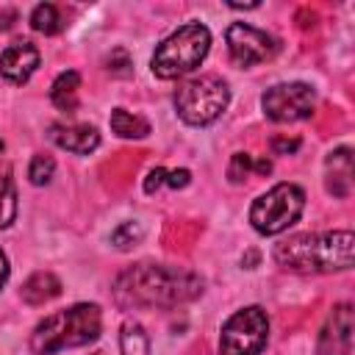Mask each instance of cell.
Returning <instances> with one entry per match:
<instances>
[{"label": "cell", "mask_w": 355, "mask_h": 355, "mask_svg": "<svg viewBox=\"0 0 355 355\" xmlns=\"http://www.w3.org/2000/svg\"><path fill=\"white\" fill-rule=\"evenodd\" d=\"M305 208V191L294 183H277L266 194H261L250 208V222L258 233L275 236L291 227Z\"/></svg>", "instance_id": "8992f818"}, {"label": "cell", "mask_w": 355, "mask_h": 355, "mask_svg": "<svg viewBox=\"0 0 355 355\" xmlns=\"http://www.w3.org/2000/svg\"><path fill=\"white\" fill-rule=\"evenodd\" d=\"M31 28L50 36V33H58L61 31V17H58V8L53 3H39L33 11H31Z\"/></svg>", "instance_id": "d6986e66"}, {"label": "cell", "mask_w": 355, "mask_h": 355, "mask_svg": "<svg viewBox=\"0 0 355 355\" xmlns=\"http://www.w3.org/2000/svg\"><path fill=\"white\" fill-rule=\"evenodd\" d=\"M53 172H55V161H53L50 155H33V161H31V166H28V178H31L33 186L50 183Z\"/></svg>", "instance_id": "44dd1931"}, {"label": "cell", "mask_w": 355, "mask_h": 355, "mask_svg": "<svg viewBox=\"0 0 355 355\" xmlns=\"http://www.w3.org/2000/svg\"><path fill=\"white\" fill-rule=\"evenodd\" d=\"M252 166H255L258 175H269V172H272V161H269V158H258Z\"/></svg>", "instance_id": "83f0119b"}, {"label": "cell", "mask_w": 355, "mask_h": 355, "mask_svg": "<svg viewBox=\"0 0 355 355\" xmlns=\"http://www.w3.org/2000/svg\"><path fill=\"white\" fill-rule=\"evenodd\" d=\"M164 180H166V169H164V166H155V169L147 175V180H144V191H147V194L158 191V189L164 186Z\"/></svg>", "instance_id": "484cf974"}, {"label": "cell", "mask_w": 355, "mask_h": 355, "mask_svg": "<svg viewBox=\"0 0 355 355\" xmlns=\"http://www.w3.org/2000/svg\"><path fill=\"white\" fill-rule=\"evenodd\" d=\"M108 122H111V130L119 139H144L150 133L147 119H141V116H136V114H130L125 108H114Z\"/></svg>", "instance_id": "2e32d148"}, {"label": "cell", "mask_w": 355, "mask_h": 355, "mask_svg": "<svg viewBox=\"0 0 355 355\" xmlns=\"http://www.w3.org/2000/svg\"><path fill=\"white\" fill-rule=\"evenodd\" d=\"M230 103V89L219 75H200L178 86L175 108L186 125H211Z\"/></svg>", "instance_id": "5b68a950"}, {"label": "cell", "mask_w": 355, "mask_h": 355, "mask_svg": "<svg viewBox=\"0 0 355 355\" xmlns=\"http://www.w3.org/2000/svg\"><path fill=\"white\" fill-rule=\"evenodd\" d=\"M269 338V319L263 308L250 305L236 311L219 336V355H258Z\"/></svg>", "instance_id": "52a82bcc"}, {"label": "cell", "mask_w": 355, "mask_h": 355, "mask_svg": "<svg viewBox=\"0 0 355 355\" xmlns=\"http://www.w3.org/2000/svg\"><path fill=\"white\" fill-rule=\"evenodd\" d=\"M202 277L191 269L166 263H136L116 277L114 294L125 308H175L197 300L202 294Z\"/></svg>", "instance_id": "6da1fadb"}, {"label": "cell", "mask_w": 355, "mask_h": 355, "mask_svg": "<svg viewBox=\"0 0 355 355\" xmlns=\"http://www.w3.org/2000/svg\"><path fill=\"white\" fill-rule=\"evenodd\" d=\"M316 94L308 83H277L272 89L263 92L261 105L263 114L272 122H297V119H308L313 111Z\"/></svg>", "instance_id": "ba28073f"}, {"label": "cell", "mask_w": 355, "mask_h": 355, "mask_svg": "<svg viewBox=\"0 0 355 355\" xmlns=\"http://www.w3.org/2000/svg\"><path fill=\"white\" fill-rule=\"evenodd\" d=\"M225 39H227L230 58H233L239 67H252V64L269 61V58L277 53V42H275L266 31H258V28L244 25V22H233V25L227 28Z\"/></svg>", "instance_id": "9c48e42d"}, {"label": "cell", "mask_w": 355, "mask_h": 355, "mask_svg": "<svg viewBox=\"0 0 355 355\" xmlns=\"http://www.w3.org/2000/svg\"><path fill=\"white\" fill-rule=\"evenodd\" d=\"M22 300L28 305H44L61 294V280L53 272H36L22 283Z\"/></svg>", "instance_id": "5bb4252c"}, {"label": "cell", "mask_w": 355, "mask_h": 355, "mask_svg": "<svg viewBox=\"0 0 355 355\" xmlns=\"http://www.w3.org/2000/svg\"><path fill=\"white\" fill-rule=\"evenodd\" d=\"M189 180H191V172L189 169H172V172H166V180L164 183L169 189H186Z\"/></svg>", "instance_id": "d4e9b609"}, {"label": "cell", "mask_w": 355, "mask_h": 355, "mask_svg": "<svg viewBox=\"0 0 355 355\" xmlns=\"http://www.w3.org/2000/svg\"><path fill=\"white\" fill-rule=\"evenodd\" d=\"M141 236H144V227H141L139 222H122V225L111 233V244H114L116 250H128V247L139 244Z\"/></svg>", "instance_id": "ffe728a7"}, {"label": "cell", "mask_w": 355, "mask_h": 355, "mask_svg": "<svg viewBox=\"0 0 355 355\" xmlns=\"http://www.w3.org/2000/svg\"><path fill=\"white\" fill-rule=\"evenodd\" d=\"M211 47V33L205 25L200 22H189L183 28H178L172 36H166L155 53H153V75L172 80L180 75H189L191 69H197L202 64V58L208 55Z\"/></svg>", "instance_id": "277c9868"}, {"label": "cell", "mask_w": 355, "mask_h": 355, "mask_svg": "<svg viewBox=\"0 0 355 355\" xmlns=\"http://www.w3.org/2000/svg\"><path fill=\"white\" fill-rule=\"evenodd\" d=\"M250 169H252V155L250 153H233L230 166H227V178L233 183H244L247 175H250Z\"/></svg>", "instance_id": "7402d4cb"}, {"label": "cell", "mask_w": 355, "mask_h": 355, "mask_svg": "<svg viewBox=\"0 0 355 355\" xmlns=\"http://www.w3.org/2000/svg\"><path fill=\"white\" fill-rule=\"evenodd\" d=\"M39 67V50L31 42L8 44L0 53V75L11 83H25Z\"/></svg>", "instance_id": "8fae6325"}, {"label": "cell", "mask_w": 355, "mask_h": 355, "mask_svg": "<svg viewBox=\"0 0 355 355\" xmlns=\"http://www.w3.org/2000/svg\"><path fill=\"white\" fill-rule=\"evenodd\" d=\"M352 327H355L352 305L349 302L336 305L322 324L316 355H349L352 352Z\"/></svg>", "instance_id": "30bf717a"}, {"label": "cell", "mask_w": 355, "mask_h": 355, "mask_svg": "<svg viewBox=\"0 0 355 355\" xmlns=\"http://www.w3.org/2000/svg\"><path fill=\"white\" fill-rule=\"evenodd\" d=\"M108 72H114V75H130V58H128V53L125 50H114L111 55H108Z\"/></svg>", "instance_id": "603a6c76"}, {"label": "cell", "mask_w": 355, "mask_h": 355, "mask_svg": "<svg viewBox=\"0 0 355 355\" xmlns=\"http://www.w3.org/2000/svg\"><path fill=\"white\" fill-rule=\"evenodd\" d=\"M50 139L61 150H69V153H78V155H89V153H94L100 147V133L92 125H64V122H55V125H50Z\"/></svg>", "instance_id": "7c38bea8"}, {"label": "cell", "mask_w": 355, "mask_h": 355, "mask_svg": "<svg viewBox=\"0 0 355 355\" xmlns=\"http://www.w3.org/2000/svg\"><path fill=\"white\" fill-rule=\"evenodd\" d=\"M103 316L94 302H78L67 311L44 316L31 333L33 355H55L69 347H86L100 338Z\"/></svg>", "instance_id": "3957f363"}, {"label": "cell", "mask_w": 355, "mask_h": 355, "mask_svg": "<svg viewBox=\"0 0 355 355\" xmlns=\"http://www.w3.org/2000/svg\"><path fill=\"white\" fill-rule=\"evenodd\" d=\"M6 280H8V258H6V252L0 250V288L6 286Z\"/></svg>", "instance_id": "4316f807"}, {"label": "cell", "mask_w": 355, "mask_h": 355, "mask_svg": "<svg viewBox=\"0 0 355 355\" xmlns=\"http://www.w3.org/2000/svg\"><path fill=\"white\" fill-rule=\"evenodd\" d=\"M0 150H3V141H0Z\"/></svg>", "instance_id": "f1b7e54d"}, {"label": "cell", "mask_w": 355, "mask_h": 355, "mask_svg": "<svg viewBox=\"0 0 355 355\" xmlns=\"http://www.w3.org/2000/svg\"><path fill=\"white\" fill-rule=\"evenodd\" d=\"M14 219H17V191H14L11 172L3 169L0 172V230L8 227Z\"/></svg>", "instance_id": "ac0fdd59"}, {"label": "cell", "mask_w": 355, "mask_h": 355, "mask_svg": "<svg viewBox=\"0 0 355 355\" xmlns=\"http://www.w3.org/2000/svg\"><path fill=\"white\" fill-rule=\"evenodd\" d=\"M78 89H80V75L75 69H67L61 72L53 86H50V100L58 111H75L78 105Z\"/></svg>", "instance_id": "9a60e30c"}, {"label": "cell", "mask_w": 355, "mask_h": 355, "mask_svg": "<svg viewBox=\"0 0 355 355\" xmlns=\"http://www.w3.org/2000/svg\"><path fill=\"white\" fill-rule=\"evenodd\" d=\"M119 349L122 355H150V338L139 322H125L119 333Z\"/></svg>", "instance_id": "e0dca14e"}, {"label": "cell", "mask_w": 355, "mask_h": 355, "mask_svg": "<svg viewBox=\"0 0 355 355\" xmlns=\"http://www.w3.org/2000/svg\"><path fill=\"white\" fill-rule=\"evenodd\" d=\"M324 166H327V189L336 197H347L352 191V150L349 147L333 150Z\"/></svg>", "instance_id": "4fadbf2b"}, {"label": "cell", "mask_w": 355, "mask_h": 355, "mask_svg": "<svg viewBox=\"0 0 355 355\" xmlns=\"http://www.w3.org/2000/svg\"><path fill=\"white\" fill-rule=\"evenodd\" d=\"M269 147H272L277 155H288V153H297V150H300V139H294V136H291V139H288V136H275Z\"/></svg>", "instance_id": "cb8c5ba5"}, {"label": "cell", "mask_w": 355, "mask_h": 355, "mask_svg": "<svg viewBox=\"0 0 355 355\" xmlns=\"http://www.w3.org/2000/svg\"><path fill=\"white\" fill-rule=\"evenodd\" d=\"M352 230L300 233L275 244V261L291 272H344L352 266Z\"/></svg>", "instance_id": "7a4b0ae2"}]
</instances>
